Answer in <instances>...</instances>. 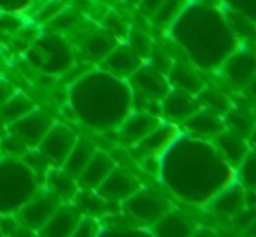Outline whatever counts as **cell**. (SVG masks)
Instances as JSON below:
<instances>
[{"instance_id": "6da1fadb", "label": "cell", "mask_w": 256, "mask_h": 237, "mask_svg": "<svg viewBox=\"0 0 256 237\" xmlns=\"http://www.w3.org/2000/svg\"><path fill=\"white\" fill-rule=\"evenodd\" d=\"M158 160L162 182L174 196L192 204H208L236 182V170L208 140H183L180 134Z\"/></svg>"}, {"instance_id": "7a4b0ae2", "label": "cell", "mask_w": 256, "mask_h": 237, "mask_svg": "<svg viewBox=\"0 0 256 237\" xmlns=\"http://www.w3.org/2000/svg\"><path fill=\"white\" fill-rule=\"evenodd\" d=\"M169 30L194 64L204 70L222 66L223 61L237 49L239 42L223 12H220L216 6L202 2L188 4Z\"/></svg>"}, {"instance_id": "3957f363", "label": "cell", "mask_w": 256, "mask_h": 237, "mask_svg": "<svg viewBox=\"0 0 256 237\" xmlns=\"http://www.w3.org/2000/svg\"><path fill=\"white\" fill-rule=\"evenodd\" d=\"M68 100L78 120L102 131L118 128L134 105L129 82L104 70L77 78L70 88Z\"/></svg>"}, {"instance_id": "277c9868", "label": "cell", "mask_w": 256, "mask_h": 237, "mask_svg": "<svg viewBox=\"0 0 256 237\" xmlns=\"http://www.w3.org/2000/svg\"><path fill=\"white\" fill-rule=\"evenodd\" d=\"M40 190V176L21 157L0 159V214H16Z\"/></svg>"}, {"instance_id": "5b68a950", "label": "cell", "mask_w": 256, "mask_h": 237, "mask_svg": "<svg viewBox=\"0 0 256 237\" xmlns=\"http://www.w3.org/2000/svg\"><path fill=\"white\" fill-rule=\"evenodd\" d=\"M120 206L126 216L142 225H154L155 222H158L171 210V206L162 197L143 188H140L138 192L132 194Z\"/></svg>"}, {"instance_id": "8992f818", "label": "cell", "mask_w": 256, "mask_h": 237, "mask_svg": "<svg viewBox=\"0 0 256 237\" xmlns=\"http://www.w3.org/2000/svg\"><path fill=\"white\" fill-rule=\"evenodd\" d=\"M128 82L132 89V96L146 102H162V98L171 89L164 72L155 68L154 64L145 63L128 78Z\"/></svg>"}, {"instance_id": "52a82bcc", "label": "cell", "mask_w": 256, "mask_h": 237, "mask_svg": "<svg viewBox=\"0 0 256 237\" xmlns=\"http://www.w3.org/2000/svg\"><path fill=\"white\" fill-rule=\"evenodd\" d=\"M77 138L78 136L68 126L61 124V122H54L51 129L46 132L42 142L35 148L44 156V159L48 160L49 166L60 168L63 166L64 159L68 157L70 150L74 148Z\"/></svg>"}, {"instance_id": "ba28073f", "label": "cell", "mask_w": 256, "mask_h": 237, "mask_svg": "<svg viewBox=\"0 0 256 237\" xmlns=\"http://www.w3.org/2000/svg\"><path fill=\"white\" fill-rule=\"evenodd\" d=\"M61 204V200L56 196H52L48 188L38 190L14 216L16 220L23 225L26 230H38L46 225V222L51 218L58 206Z\"/></svg>"}, {"instance_id": "9c48e42d", "label": "cell", "mask_w": 256, "mask_h": 237, "mask_svg": "<svg viewBox=\"0 0 256 237\" xmlns=\"http://www.w3.org/2000/svg\"><path fill=\"white\" fill-rule=\"evenodd\" d=\"M35 64H40L44 70L60 74L64 72L74 61V52L63 37L49 35L38 40L35 48Z\"/></svg>"}, {"instance_id": "30bf717a", "label": "cell", "mask_w": 256, "mask_h": 237, "mask_svg": "<svg viewBox=\"0 0 256 237\" xmlns=\"http://www.w3.org/2000/svg\"><path fill=\"white\" fill-rule=\"evenodd\" d=\"M52 124H54L52 118L44 110L35 106L26 116H23L21 118H18L16 122L7 126V131L16 136L20 142H23L28 148H35L42 142L46 132L51 129Z\"/></svg>"}, {"instance_id": "8fae6325", "label": "cell", "mask_w": 256, "mask_h": 237, "mask_svg": "<svg viewBox=\"0 0 256 237\" xmlns=\"http://www.w3.org/2000/svg\"><path fill=\"white\" fill-rule=\"evenodd\" d=\"M223 77L230 86L244 89L256 75V51L254 49H236L222 64Z\"/></svg>"}, {"instance_id": "7c38bea8", "label": "cell", "mask_w": 256, "mask_h": 237, "mask_svg": "<svg viewBox=\"0 0 256 237\" xmlns=\"http://www.w3.org/2000/svg\"><path fill=\"white\" fill-rule=\"evenodd\" d=\"M142 188L140 182L131 173L115 166L112 173L102 182V185L96 188V192L106 200L108 204H122L126 199Z\"/></svg>"}, {"instance_id": "4fadbf2b", "label": "cell", "mask_w": 256, "mask_h": 237, "mask_svg": "<svg viewBox=\"0 0 256 237\" xmlns=\"http://www.w3.org/2000/svg\"><path fill=\"white\" fill-rule=\"evenodd\" d=\"M248 190L237 182L222 188L211 200L208 202V210L220 220H234L246 206Z\"/></svg>"}, {"instance_id": "5bb4252c", "label": "cell", "mask_w": 256, "mask_h": 237, "mask_svg": "<svg viewBox=\"0 0 256 237\" xmlns=\"http://www.w3.org/2000/svg\"><path fill=\"white\" fill-rule=\"evenodd\" d=\"M202 108L197 100V96L183 92L180 89H169L168 94L160 102V114L168 122L176 126H182L192 114Z\"/></svg>"}, {"instance_id": "9a60e30c", "label": "cell", "mask_w": 256, "mask_h": 237, "mask_svg": "<svg viewBox=\"0 0 256 237\" xmlns=\"http://www.w3.org/2000/svg\"><path fill=\"white\" fill-rule=\"evenodd\" d=\"M143 64V58L129 44H118L102 61V70L128 80Z\"/></svg>"}, {"instance_id": "2e32d148", "label": "cell", "mask_w": 256, "mask_h": 237, "mask_svg": "<svg viewBox=\"0 0 256 237\" xmlns=\"http://www.w3.org/2000/svg\"><path fill=\"white\" fill-rule=\"evenodd\" d=\"M162 122V118L158 116H154L145 110H136L131 112L128 117L122 120V124L118 126L120 131V138L129 145H136L140 143L146 134L154 131L158 124Z\"/></svg>"}, {"instance_id": "e0dca14e", "label": "cell", "mask_w": 256, "mask_h": 237, "mask_svg": "<svg viewBox=\"0 0 256 237\" xmlns=\"http://www.w3.org/2000/svg\"><path fill=\"white\" fill-rule=\"evenodd\" d=\"M82 213L75 208L72 202H61L60 206L54 210L46 225L40 228L42 236L49 237H68L74 236L75 227H77L78 220H80Z\"/></svg>"}, {"instance_id": "ac0fdd59", "label": "cell", "mask_w": 256, "mask_h": 237, "mask_svg": "<svg viewBox=\"0 0 256 237\" xmlns=\"http://www.w3.org/2000/svg\"><path fill=\"white\" fill-rule=\"evenodd\" d=\"M182 128L194 138L212 140L218 132L225 129V122H223V116H218L208 108H199L183 122Z\"/></svg>"}, {"instance_id": "d6986e66", "label": "cell", "mask_w": 256, "mask_h": 237, "mask_svg": "<svg viewBox=\"0 0 256 237\" xmlns=\"http://www.w3.org/2000/svg\"><path fill=\"white\" fill-rule=\"evenodd\" d=\"M117 166L115 160L108 156L103 150H98L92 154V157L89 159V162L86 164V168L82 170V173L78 174L77 183L80 188L86 190H96L104 178L112 173V170Z\"/></svg>"}, {"instance_id": "ffe728a7", "label": "cell", "mask_w": 256, "mask_h": 237, "mask_svg": "<svg viewBox=\"0 0 256 237\" xmlns=\"http://www.w3.org/2000/svg\"><path fill=\"white\" fill-rule=\"evenodd\" d=\"M180 136V129L176 124L162 120L150 134H146L140 143H136L140 150L146 157H160L169 146L174 143V140Z\"/></svg>"}, {"instance_id": "44dd1931", "label": "cell", "mask_w": 256, "mask_h": 237, "mask_svg": "<svg viewBox=\"0 0 256 237\" xmlns=\"http://www.w3.org/2000/svg\"><path fill=\"white\" fill-rule=\"evenodd\" d=\"M212 145L218 148L220 156L230 164V166L236 170L242 159L250 152V145H248V140L237 136L236 132L228 131V129H223L222 132L212 138Z\"/></svg>"}, {"instance_id": "7402d4cb", "label": "cell", "mask_w": 256, "mask_h": 237, "mask_svg": "<svg viewBox=\"0 0 256 237\" xmlns=\"http://www.w3.org/2000/svg\"><path fill=\"white\" fill-rule=\"evenodd\" d=\"M168 80L169 86L172 89H180L183 92H188V94L197 96L204 88V80L199 77L197 70L190 63L185 61H178V63H172L168 70Z\"/></svg>"}, {"instance_id": "603a6c76", "label": "cell", "mask_w": 256, "mask_h": 237, "mask_svg": "<svg viewBox=\"0 0 256 237\" xmlns=\"http://www.w3.org/2000/svg\"><path fill=\"white\" fill-rule=\"evenodd\" d=\"M44 188L56 196L61 202H72L77 192L80 190L77 178H74L63 168H51L44 176Z\"/></svg>"}, {"instance_id": "cb8c5ba5", "label": "cell", "mask_w": 256, "mask_h": 237, "mask_svg": "<svg viewBox=\"0 0 256 237\" xmlns=\"http://www.w3.org/2000/svg\"><path fill=\"white\" fill-rule=\"evenodd\" d=\"M96 152L94 143H91L86 138H77L74 148L70 150L68 157L63 162V170L66 173H70L74 178H78V174L82 173V170L86 168V164L89 162V159L92 157V154Z\"/></svg>"}, {"instance_id": "d4e9b609", "label": "cell", "mask_w": 256, "mask_h": 237, "mask_svg": "<svg viewBox=\"0 0 256 237\" xmlns=\"http://www.w3.org/2000/svg\"><path fill=\"white\" fill-rule=\"evenodd\" d=\"M155 236H164V237H182V236H192L194 234V225L186 220L185 216L178 213H172L171 210L164 214L158 222L152 225Z\"/></svg>"}, {"instance_id": "484cf974", "label": "cell", "mask_w": 256, "mask_h": 237, "mask_svg": "<svg viewBox=\"0 0 256 237\" xmlns=\"http://www.w3.org/2000/svg\"><path fill=\"white\" fill-rule=\"evenodd\" d=\"M34 108H35L34 102H32L26 94L16 91L2 106H0V120L6 126H9V124H12V122H16L18 118L26 116V114L32 112Z\"/></svg>"}, {"instance_id": "4316f807", "label": "cell", "mask_w": 256, "mask_h": 237, "mask_svg": "<svg viewBox=\"0 0 256 237\" xmlns=\"http://www.w3.org/2000/svg\"><path fill=\"white\" fill-rule=\"evenodd\" d=\"M190 0H164L158 6V9L150 16L155 26L162 28V30H169L176 20L182 16V12L186 9Z\"/></svg>"}, {"instance_id": "83f0119b", "label": "cell", "mask_w": 256, "mask_h": 237, "mask_svg": "<svg viewBox=\"0 0 256 237\" xmlns=\"http://www.w3.org/2000/svg\"><path fill=\"white\" fill-rule=\"evenodd\" d=\"M226 23H228L230 30L234 32L237 40H246V42H256V21L250 20L244 14L237 12V10H232L226 7L225 12Z\"/></svg>"}, {"instance_id": "f1b7e54d", "label": "cell", "mask_w": 256, "mask_h": 237, "mask_svg": "<svg viewBox=\"0 0 256 237\" xmlns=\"http://www.w3.org/2000/svg\"><path fill=\"white\" fill-rule=\"evenodd\" d=\"M197 100H199L202 108L211 110V112L218 114V116H225L232 108V103H230L228 96L216 88H206L204 86L202 91L197 94Z\"/></svg>"}, {"instance_id": "f546056e", "label": "cell", "mask_w": 256, "mask_h": 237, "mask_svg": "<svg viewBox=\"0 0 256 237\" xmlns=\"http://www.w3.org/2000/svg\"><path fill=\"white\" fill-rule=\"evenodd\" d=\"M115 40L110 34H92L86 38L84 42V51L88 52V56L94 61H100L102 63L104 56L115 48Z\"/></svg>"}, {"instance_id": "4dcf8cb0", "label": "cell", "mask_w": 256, "mask_h": 237, "mask_svg": "<svg viewBox=\"0 0 256 237\" xmlns=\"http://www.w3.org/2000/svg\"><path fill=\"white\" fill-rule=\"evenodd\" d=\"M223 122H225V129L236 132L237 136H240V138H244V140L250 138V134L256 128L253 118L248 117L246 114L240 112V110H234V108H230L228 112L223 116Z\"/></svg>"}, {"instance_id": "1f68e13d", "label": "cell", "mask_w": 256, "mask_h": 237, "mask_svg": "<svg viewBox=\"0 0 256 237\" xmlns=\"http://www.w3.org/2000/svg\"><path fill=\"white\" fill-rule=\"evenodd\" d=\"M236 182L248 192H256V152L250 150L242 162L236 168Z\"/></svg>"}, {"instance_id": "d6a6232c", "label": "cell", "mask_w": 256, "mask_h": 237, "mask_svg": "<svg viewBox=\"0 0 256 237\" xmlns=\"http://www.w3.org/2000/svg\"><path fill=\"white\" fill-rule=\"evenodd\" d=\"M128 44L131 46L132 49H134V52H138L140 56H142L143 60L148 58L150 54L154 52V48H152V42H150L148 35L143 34V32L140 30H131L128 35Z\"/></svg>"}, {"instance_id": "836d02e7", "label": "cell", "mask_w": 256, "mask_h": 237, "mask_svg": "<svg viewBox=\"0 0 256 237\" xmlns=\"http://www.w3.org/2000/svg\"><path fill=\"white\" fill-rule=\"evenodd\" d=\"M102 234V224H100L98 216H89V214H82L78 220L77 227H75L74 236L75 237H94Z\"/></svg>"}, {"instance_id": "e575fe53", "label": "cell", "mask_w": 256, "mask_h": 237, "mask_svg": "<svg viewBox=\"0 0 256 237\" xmlns=\"http://www.w3.org/2000/svg\"><path fill=\"white\" fill-rule=\"evenodd\" d=\"M226 7L256 21V0H223Z\"/></svg>"}, {"instance_id": "d590c367", "label": "cell", "mask_w": 256, "mask_h": 237, "mask_svg": "<svg viewBox=\"0 0 256 237\" xmlns=\"http://www.w3.org/2000/svg\"><path fill=\"white\" fill-rule=\"evenodd\" d=\"M66 7L63 0H44V7L40 9L38 20L40 21H52L58 14H61Z\"/></svg>"}, {"instance_id": "8d00e7d4", "label": "cell", "mask_w": 256, "mask_h": 237, "mask_svg": "<svg viewBox=\"0 0 256 237\" xmlns=\"http://www.w3.org/2000/svg\"><path fill=\"white\" fill-rule=\"evenodd\" d=\"M35 0H0V9L6 12H24Z\"/></svg>"}, {"instance_id": "74e56055", "label": "cell", "mask_w": 256, "mask_h": 237, "mask_svg": "<svg viewBox=\"0 0 256 237\" xmlns=\"http://www.w3.org/2000/svg\"><path fill=\"white\" fill-rule=\"evenodd\" d=\"M162 2H164V0H140L138 7H140V10H142V12L145 14L146 18H150L155 12V10L158 9V6H160Z\"/></svg>"}, {"instance_id": "f35d334b", "label": "cell", "mask_w": 256, "mask_h": 237, "mask_svg": "<svg viewBox=\"0 0 256 237\" xmlns=\"http://www.w3.org/2000/svg\"><path fill=\"white\" fill-rule=\"evenodd\" d=\"M16 92V89H14V86L10 84L9 80H6V78L0 77V106L4 105V103L7 102V100L10 98V96Z\"/></svg>"}, {"instance_id": "ab89813d", "label": "cell", "mask_w": 256, "mask_h": 237, "mask_svg": "<svg viewBox=\"0 0 256 237\" xmlns=\"http://www.w3.org/2000/svg\"><path fill=\"white\" fill-rule=\"evenodd\" d=\"M244 92H246V96L251 100V102H254L256 103V75H254V78L250 82V84L246 86V88L242 89Z\"/></svg>"}, {"instance_id": "60d3db41", "label": "cell", "mask_w": 256, "mask_h": 237, "mask_svg": "<svg viewBox=\"0 0 256 237\" xmlns=\"http://www.w3.org/2000/svg\"><path fill=\"white\" fill-rule=\"evenodd\" d=\"M248 145H250V150L256 152V128L253 129V132L250 134V138H248Z\"/></svg>"}, {"instance_id": "b9f144b4", "label": "cell", "mask_w": 256, "mask_h": 237, "mask_svg": "<svg viewBox=\"0 0 256 237\" xmlns=\"http://www.w3.org/2000/svg\"><path fill=\"white\" fill-rule=\"evenodd\" d=\"M246 234H250V236H256V218H254V220L251 222V224L246 227Z\"/></svg>"}, {"instance_id": "7bdbcfd3", "label": "cell", "mask_w": 256, "mask_h": 237, "mask_svg": "<svg viewBox=\"0 0 256 237\" xmlns=\"http://www.w3.org/2000/svg\"><path fill=\"white\" fill-rule=\"evenodd\" d=\"M129 2H131V4H136V6H138V2H140V0H129Z\"/></svg>"}, {"instance_id": "ee69618b", "label": "cell", "mask_w": 256, "mask_h": 237, "mask_svg": "<svg viewBox=\"0 0 256 237\" xmlns=\"http://www.w3.org/2000/svg\"><path fill=\"white\" fill-rule=\"evenodd\" d=\"M0 159H2V154H0Z\"/></svg>"}]
</instances>
